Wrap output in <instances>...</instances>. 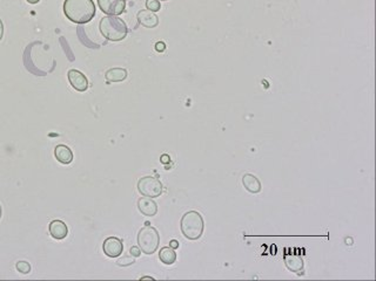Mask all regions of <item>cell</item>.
Segmentation results:
<instances>
[{
  "mask_svg": "<svg viewBox=\"0 0 376 281\" xmlns=\"http://www.w3.org/2000/svg\"><path fill=\"white\" fill-rule=\"evenodd\" d=\"M64 13L72 23L87 24L95 16V4L93 0H65Z\"/></svg>",
  "mask_w": 376,
  "mask_h": 281,
  "instance_id": "6da1fadb",
  "label": "cell"
},
{
  "mask_svg": "<svg viewBox=\"0 0 376 281\" xmlns=\"http://www.w3.org/2000/svg\"><path fill=\"white\" fill-rule=\"evenodd\" d=\"M99 29L104 38L109 41H121L127 36L128 28L125 21L117 16L104 17L99 24Z\"/></svg>",
  "mask_w": 376,
  "mask_h": 281,
  "instance_id": "7a4b0ae2",
  "label": "cell"
},
{
  "mask_svg": "<svg viewBox=\"0 0 376 281\" xmlns=\"http://www.w3.org/2000/svg\"><path fill=\"white\" fill-rule=\"evenodd\" d=\"M180 228L183 237L188 240L200 239L205 230L204 218L198 211H188L181 218Z\"/></svg>",
  "mask_w": 376,
  "mask_h": 281,
  "instance_id": "3957f363",
  "label": "cell"
},
{
  "mask_svg": "<svg viewBox=\"0 0 376 281\" xmlns=\"http://www.w3.org/2000/svg\"><path fill=\"white\" fill-rule=\"evenodd\" d=\"M160 244V236L156 227L151 226L149 223H146L138 233V245L142 253L151 256L156 253Z\"/></svg>",
  "mask_w": 376,
  "mask_h": 281,
  "instance_id": "277c9868",
  "label": "cell"
},
{
  "mask_svg": "<svg viewBox=\"0 0 376 281\" xmlns=\"http://www.w3.org/2000/svg\"><path fill=\"white\" fill-rule=\"evenodd\" d=\"M138 191L145 197L157 198L160 197L164 191V186L159 179L153 176H145L139 179Z\"/></svg>",
  "mask_w": 376,
  "mask_h": 281,
  "instance_id": "5b68a950",
  "label": "cell"
},
{
  "mask_svg": "<svg viewBox=\"0 0 376 281\" xmlns=\"http://www.w3.org/2000/svg\"><path fill=\"white\" fill-rule=\"evenodd\" d=\"M98 6L108 16H120L126 9V0H97Z\"/></svg>",
  "mask_w": 376,
  "mask_h": 281,
  "instance_id": "8992f818",
  "label": "cell"
},
{
  "mask_svg": "<svg viewBox=\"0 0 376 281\" xmlns=\"http://www.w3.org/2000/svg\"><path fill=\"white\" fill-rule=\"evenodd\" d=\"M104 253L109 258H118L124 252V244L123 240L117 238V237H108L104 242L102 245Z\"/></svg>",
  "mask_w": 376,
  "mask_h": 281,
  "instance_id": "52a82bcc",
  "label": "cell"
},
{
  "mask_svg": "<svg viewBox=\"0 0 376 281\" xmlns=\"http://www.w3.org/2000/svg\"><path fill=\"white\" fill-rule=\"evenodd\" d=\"M67 77L71 86L78 91H86L88 89V80L86 75H84L83 73L79 72L77 69H71L68 70Z\"/></svg>",
  "mask_w": 376,
  "mask_h": 281,
  "instance_id": "ba28073f",
  "label": "cell"
},
{
  "mask_svg": "<svg viewBox=\"0 0 376 281\" xmlns=\"http://www.w3.org/2000/svg\"><path fill=\"white\" fill-rule=\"evenodd\" d=\"M136 19L139 24L146 28H154L159 25V18L154 12L149 10H141L136 14Z\"/></svg>",
  "mask_w": 376,
  "mask_h": 281,
  "instance_id": "9c48e42d",
  "label": "cell"
},
{
  "mask_svg": "<svg viewBox=\"0 0 376 281\" xmlns=\"http://www.w3.org/2000/svg\"><path fill=\"white\" fill-rule=\"evenodd\" d=\"M285 260L286 267L289 269L290 272L296 273V274H304V259L297 254H286L283 257Z\"/></svg>",
  "mask_w": 376,
  "mask_h": 281,
  "instance_id": "30bf717a",
  "label": "cell"
},
{
  "mask_svg": "<svg viewBox=\"0 0 376 281\" xmlns=\"http://www.w3.org/2000/svg\"><path fill=\"white\" fill-rule=\"evenodd\" d=\"M138 209L143 216L154 217L158 212V204L153 201V198L143 196L138 201Z\"/></svg>",
  "mask_w": 376,
  "mask_h": 281,
  "instance_id": "8fae6325",
  "label": "cell"
},
{
  "mask_svg": "<svg viewBox=\"0 0 376 281\" xmlns=\"http://www.w3.org/2000/svg\"><path fill=\"white\" fill-rule=\"evenodd\" d=\"M49 231H50V235L52 236L54 239H58V240L66 238L68 235L67 225L61 220L51 221L49 225Z\"/></svg>",
  "mask_w": 376,
  "mask_h": 281,
  "instance_id": "7c38bea8",
  "label": "cell"
},
{
  "mask_svg": "<svg viewBox=\"0 0 376 281\" xmlns=\"http://www.w3.org/2000/svg\"><path fill=\"white\" fill-rule=\"evenodd\" d=\"M242 185L250 194H259L261 191V182L256 176L252 175V173H246L242 176Z\"/></svg>",
  "mask_w": 376,
  "mask_h": 281,
  "instance_id": "4fadbf2b",
  "label": "cell"
},
{
  "mask_svg": "<svg viewBox=\"0 0 376 281\" xmlns=\"http://www.w3.org/2000/svg\"><path fill=\"white\" fill-rule=\"evenodd\" d=\"M54 156L61 164H69L73 161V153L67 146L59 144L54 149Z\"/></svg>",
  "mask_w": 376,
  "mask_h": 281,
  "instance_id": "5bb4252c",
  "label": "cell"
},
{
  "mask_svg": "<svg viewBox=\"0 0 376 281\" xmlns=\"http://www.w3.org/2000/svg\"><path fill=\"white\" fill-rule=\"evenodd\" d=\"M127 70L125 68H120V67H116V68H110L106 72L105 76L107 82H121V81H125L127 79Z\"/></svg>",
  "mask_w": 376,
  "mask_h": 281,
  "instance_id": "9a60e30c",
  "label": "cell"
},
{
  "mask_svg": "<svg viewBox=\"0 0 376 281\" xmlns=\"http://www.w3.org/2000/svg\"><path fill=\"white\" fill-rule=\"evenodd\" d=\"M159 259L162 264L165 265H173L176 260V253L174 249H172L171 246L169 247H162L159 252Z\"/></svg>",
  "mask_w": 376,
  "mask_h": 281,
  "instance_id": "2e32d148",
  "label": "cell"
},
{
  "mask_svg": "<svg viewBox=\"0 0 376 281\" xmlns=\"http://www.w3.org/2000/svg\"><path fill=\"white\" fill-rule=\"evenodd\" d=\"M16 268L18 272L21 273V274H28V273L31 272V265H29V262L24 260L18 261L16 264Z\"/></svg>",
  "mask_w": 376,
  "mask_h": 281,
  "instance_id": "e0dca14e",
  "label": "cell"
},
{
  "mask_svg": "<svg viewBox=\"0 0 376 281\" xmlns=\"http://www.w3.org/2000/svg\"><path fill=\"white\" fill-rule=\"evenodd\" d=\"M134 262H135V260H134V257L133 256H125L123 258L118 259V260H117V265L118 266H121V267H126V266L133 265Z\"/></svg>",
  "mask_w": 376,
  "mask_h": 281,
  "instance_id": "ac0fdd59",
  "label": "cell"
},
{
  "mask_svg": "<svg viewBox=\"0 0 376 281\" xmlns=\"http://www.w3.org/2000/svg\"><path fill=\"white\" fill-rule=\"evenodd\" d=\"M146 7L147 10L152 11V12H158V11H160L161 9V5H160V2L159 0H146Z\"/></svg>",
  "mask_w": 376,
  "mask_h": 281,
  "instance_id": "d6986e66",
  "label": "cell"
},
{
  "mask_svg": "<svg viewBox=\"0 0 376 281\" xmlns=\"http://www.w3.org/2000/svg\"><path fill=\"white\" fill-rule=\"evenodd\" d=\"M130 253H131V256H133L134 258H138V257H140V254H141V250H140L139 246L138 247L132 246L131 250H130Z\"/></svg>",
  "mask_w": 376,
  "mask_h": 281,
  "instance_id": "ffe728a7",
  "label": "cell"
},
{
  "mask_svg": "<svg viewBox=\"0 0 376 281\" xmlns=\"http://www.w3.org/2000/svg\"><path fill=\"white\" fill-rule=\"evenodd\" d=\"M156 50L158 51V52H164L165 50H166V45H165V43L164 42H157V45H156Z\"/></svg>",
  "mask_w": 376,
  "mask_h": 281,
  "instance_id": "44dd1931",
  "label": "cell"
},
{
  "mask_svg": "<svg viewBox=\"0 0 376 281\" xmlns=\"http://www.w3.org/2000/svg\"><path fill=\"white\" fill-rule=\"evenodd\" d=\"M169 246L172 247V249H178L179 247V243L176 242V240H171V243H169Z\"/></svg>",
  "mask_w": 376,
  "mask_h": 281,
  "instance_id": "7402d4cb",
  "label": "cell"
},
{
  "mask_svg": "<svg viewBox=\"0 0 376 281\" xmlns=\"http://www.w3.org/2000/svg\"><path fill=\"white\" fill-rule=\"evenodd\" d=\"M4 36V24H3V20L0 19V41H2Z\"/></svg>",
  "mask_w": 376,
  "mask_h": 281,
  "instance_id": "603a6c76",
  "label": "cell"
},
{
  "mask_svg": "<svg viewBox=\"0 0 376 281\" xmlns=\"http://www.w3.org/2000/svg\"><path fill=\"white\" fill-rule=\"evenodd\" d=\"M26 2L29 4H38L40 0H26Z\"/></svg>",
  "mask_w": 376,
  "mask_h": 281,
  "instance_id": "cb8c5ba5",
  "label": "cell"
},
{
  "mask_svg": "<svg viewBox=\"0 0 376 281\" xmlns=\"http://www.w3.org/2000/svg\"><path fill=\"white\" fill-rule=\"evenodd\" d=\"M2 216H3V208H2V205H0V219H2Z\"/></svg>",
  "mask_w": 376,
  "mask_h": 281,
  "instance_id": "d4e9b609",
  "label": "cell"
},
{
  "mask_svg": "<svg viewBox=\"0 0 376 281\" xmlns=\"http://www.w3.org/2000/svg\"><path fill=\"white\" fill-rule=\"evenodd\" d=\"M161 2H167V0H161Z\"/></svg>",
  "mask_w": 376,
  "mask_h": 281,
  "instance_id": "484cf974",
  "label": "cell"
}]
</instances>
